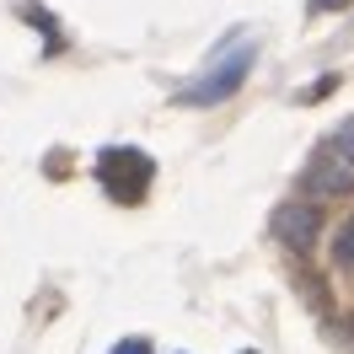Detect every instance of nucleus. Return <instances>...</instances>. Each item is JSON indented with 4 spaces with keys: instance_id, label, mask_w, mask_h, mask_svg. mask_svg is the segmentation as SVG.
<instances>
[{
    "instance_id": "0eeeda50",
    "label": "nucleus",
    "mask_w": 354,
    "mask_h": 354,
    "mask_svg": "<svg viewBox=\"0 0 354 354\" xmlns=\"http://www.w3.org/2000/svg\"><path fill=\"white\" fill-rule=\"evenodd\" d=\"M113 354H151L145 338H124V344H113Z\"/></svg>"
},
{
    "instance_id": "f03ea898",
    "label": "nucleus",
    "mask_w": 354,
    "mask_h": 354,
    "mask_svg": "<svg viewBox=\"0 0 354 354\" xmlns=\"http://www.w3.org/2000/svg\"><path fill=\"white\" fill-rule=\"evenodd\" d=\"M97 177L108 183L113 199H140V194H145V183H151V161H145L140 151H102Z\"/></svg>"
},
{
    "instance_id": "423d86ee",
    "label": "nucleus",
    "mask_w": 354,
    "mask_h": 354,
    "mask_svg": "<svg viewBox=\"0 0 354 354\" xmlns=\"http://www.w3.org/2000/svg\"><path fill=\"white\" fill-rule=\"evenodd\" d=\"M333 151H338V156H344V161L354 167V118H349V124H338V129H333Z\"/></svg>"
},
{
    "instance_id": "f257e3e1",
    "label": "nucleus",
    "mask_w": 354,
    "mask_h": 354,
    "mask_svg": "<svg viewBox=\"0 0 354 354\" xmlns=\"http://www.w3.org/2000/svg\"><path fill=\"white\" fill-rule=\"evenodd\" d=\"M252 59H258V48H252V44L225 48L221 59L209 65V75L194 81L177 102H183V108H215V102H225V97H236V91L247 86V75H252Z\"/></svg>"
},
{
    "instance_id": "1a4fd4ad",
    "label": "nucleus",
    "mask_w": 354,
    "mask_h": 354,
    "mask_svg": "<svg viewBox=\"0 0 354 354\" xmlns=\"http://www.w3.org/2000/svg\"><path fill=\"white\" fill-rule=\"evenodd\" d=\"M247 354H252V349H247Z\"/></svg>"
},
{
    "instance_id": "39448f33",
    "label": "nucleus",
    "mask_w": 354,
    "mask_h": 354,
    "mask_svg": "<svg viewBox=\"0 0 354 354\" xmlns=\"http://www.w3.org/2000/svg\"><path fill=\"white\" fill-rule=\"evenodd\" d=\"M333 258L354 268V215H349L344 225H338V236H333Z\"/></svg>"
},
{
    "instance_id": "20e7f679",
    "label": "nucleus",
    "mask_w": 354,
    "mask_h": 354,
    "mask_svg": "<svg viewBox=\"0 0 354 354\" xmlns=\"http://www.w3.org/2000/svg\"><path fill=\"white\" fill-rule=\"evenodd\" d=\"M274 236L285 247H295V252L317 247V236H322V209H317V204H285V209H274Z\"/></svg>"
},
{
    "instance_id": "7ed1b4c3",
    "label": "nucleus",
    "mask_w": 354,
    "mask_h": 354,
    "mask_svg": "<svg viewBox=\"0 0 354 354\" xmlns=\"http://www.w3.org/2000/svg\"><path fill=\"white\" fill-rule=\"evenodd\" d=\"M301 188H306V194H317V199H344V194H354V167L328 145V151H317V156L306 161Z\"/></svg>"
},
{
    "instance_id": "6e6552de",
    "label": "nucleus",
    "mask_w": 354,
    "mask_h": 354,
    "mask_svg": "<svg viewBox=\"0 0 354 354\" xmlns=\"http://www.w3.org/2000/svg\"><path fill=\"white\" fill-rule=\"evenodd\" d=\"M349 0H311V11H344Z\"/></svg>"
}]
</instances>
